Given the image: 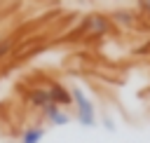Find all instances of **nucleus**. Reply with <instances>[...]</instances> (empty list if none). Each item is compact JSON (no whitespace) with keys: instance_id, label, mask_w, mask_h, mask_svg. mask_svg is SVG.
<instances>
[{"instance_id":"nucleus-1","label":"nucleus","mask_w":150,"mask_h":143,"mask_svg":"<svg viewBox=\"0 0 150 143\" xmlns=\"http://www.w3.org/2000/svg\"><path fill=\"white\" fill-rule=\"evenodd\" d=\"M70 98H73V108H75V115L73 120L84 127V129H91L98 124V117H96V105L94 101L89 98V94L80 87V84H73L70 87Z\"/></svg>"},{"instance_id":"nucleus-2","label":"nucleus","mask_w":150,"mask_h":143,"mask_svg":"<svg viewBox=\"0 0 150 143\" xmlns=\"http://www.w3.org/2000/svg\"><path fill=\"white\" fill-rule=\"evenodd\" d=\"M47 91H49V101L59 108H70L73 105V98H70V89L63 84V82H49L47 84Z\"/></svg>"},{"instance_id":"nucleus-3","label":"nucleus","mask_w":150,"mask_h":143,"mask_svg":"<svg viewBox=\"0 0 150 143\" xmlns=\"http://www.w3.org/2000/svg\"><path fill=\"white\" fill-rule=\"evenodd\" d=\"M42 115H45V120H47L52 127H66V124L73 122V115H68L63 108H59V105H54V103H49V105L42 110Z\"/></svg>"},{"instance_id":"nucleus-4","label":"nucleus","mask_w":150,"mask_h":143,"mask_svg":"<svg viewBox=\"0 0 150 143\" xmlns=\"http://www.w3.org/2000/svg\"><path fill=\"white\" fill-rule=\"evenodd\" d=\"M26 101H28L33 108H38L40 113L52 103V101H49V91H47V87H33L30 91H26Z\"/></svg>"},{"instance_id":"nucleus-5","label":"nucleus","mask_w":150,"mask_h":143,"mask_svg":"<svg viewBox=\"0 0 150 143\" xmlns=\"http://www.w3.org/2000/svg\"><path fill=\"white\" fill-rule=\"evenodd\" d=\"M47 136V127L42 124H30L19 134V143H42V138Z\"/></svg>"},{"instance_id":"nucleus-6","label":"nucleus","mask_w":150,"mask_h":143,"mask_svg":"<svg viewBox=\"0 0 150 143\" xmlns=\"http://www.w3.org/2000/svg\"><path fill=\"white\" fill-rule=\"evenodd\" d=\"M110 19L108 16H103V14H94V16H89V30L94 33V35H105L108 30H110Z\"/></svg>"},{"instance_id":"nucleus-7","label":"nucleus","mask_w":150,"mask_h":143,"mask_svg":"<svg viewBox=\"0 0 150 143\" xmlns=\"http://www.w3.org/2000/svg\"><path fill=\"white\" fill-rule=\"evenodd\" d=\"M110 21H117V23H122V26H129L131 21H134V12L131 9H120V12H112V19Z\"/></svg>"},{"instance_id":"nucleus-8","label":"nucleus","mask_w":150,"mask_h":143,"mask_svg":"<svg viewBox=\"0 0 150 143\" xmlns=\"http://www.w3.org/2000/svg\"><path fill=\"white\" fill-rule=\"evenodd\" d=\"M136 5H138V9H141V14L150 21V0H136Z\"/></svg>"},{"instance_id":"nucleus-9","label":"nucleus","mask_w":150,"mask_h":143,"mask_svg":"<svg viewBox=\"0 0 150 143\" xmlns=\"http://www.w3.org/2000/svg\"><path fill=\"white\" fill-rule=\"evenodd\" d=\"M12 52V40H0V61Z\"/></svg>"},{"instance_id":"nucleus-10","label":"nucleus","mask_w":150,"mask_h":143,"mask_svg":"<svg viewBox=\"0 0 150 143\" xmlns=\"http://www.w3.org/2000/svg\"><path fill=\"white\" fill-rule=\"evenodd\" d=\"M101 124H103L108 131H115V122H112L110 117H103V120H101Z\"/></svg>"}]
</instances>
